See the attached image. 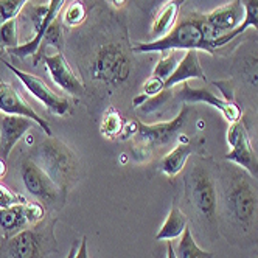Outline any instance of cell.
<instances>
[{
  "instance_id": "cell-24",
  "label": "cell",
  "mask_w": 258,
  "mask_h": 258,
  "mask_svg": "<svg viewBox=\"0 0 258 258\" xmlns=\"http://www.w3.org/2000/svg\"><path fill=\"white\" fill-rule=\"evenodd\" d=\"M179 58H177V53L176 51H165L162 53V56L159 58V61L156 62L151 77L160 80L162 83H167V80L173 75L174 69L179 64Z\"/></svg>"
},
{
  "instance_id": "cell-2",
  "label": "cell",
  "mask_w": 258,
  "mask_h": 258,
  "mask_svg": "<svg viewBox=\"0 0 258 258\" xmlns=\"http://www.w3.org/2000/svg\"><path fill=\"white\" fill-rule=\"evenodd\" d=\"M216 39L212 28L206 24L204 17H195L179 22L170 33L159 39L139 42L133 47L134 53H165L179 50H202L213 54V41Z\"/></svg>"
},
{
  "instance_id": "cell-36",
  "label": "cell",
  "mask_w": 258,
  "mask_h": 258,
  "mask_svg": "<svg viewBox=\"0 0 258 258\" xmlns=\"http://www.w3.org/2000/svg\"><path fill=\"white\" fill-rule=\"evenodd\" d=\"M110 2H112V5H115V7H123L126 4V0H110Z\"/></svg>"
},
{
  "instance_id": "cell-34",
  "label": "cell",
  "mask_w": 258,
  "mask_h": 258,
  "mask_svg": "<svg viewBox=\"0 0 258 258\" xmlns=\"http://www.w3.org/2000/svg\"><path fill=\"white\" fill-rule=\"evenodd\" d=\"M5 174H7V160L0 159V179L5 177Z\"/></svg>"
},
{
  "instance_id": "cell-13",
  "label": "cell",
  "mask_w": 258,
  "mask_h": 258,
  "mask_svg": "<svg viewBox=\"0 0 258 258\" xmlns=\"http://www.w3.org/2000/svg\"><path fill=\"white\" fill-rule=\"evenodd\" d=\"M45 69L48 72V75L51 81L56 84L62 92L72 95V97H83L86 87L81 78L75 73L69 64V61L64 58V54L61 51H56L53 54H45L42 58Z\"/></svg>"
},
{
  "instance_id": "cell-8",
  "label": "cell",
  "mask_w": 258,
  "mask_h": 258,
  "mask_svg": "<svg viewBox=\"0 0 258 258\" xmlns=\"http://www.w3.org/2000/svg\"><path fill=\"white\" fill-rule=\"evenodd\" d=\"M4 62L17 77V80L22 83V86L27 89L28 94L38 100L50 114L56 115V117H66V115L70 114L72 103L69 101V98H66L64 95L56 94V92H54L42 78L33 75V73H28V72L17 69V67H14L13 64H10L7 61H4Z\"/></svg>"
},
{
  "instance_id": "cell-22",
  "label": "cell",
  "mask_w": 258,
  "mask_h": 258,
  "mask_svg": "<svg viewBox=\"0 0 258 258\" xmlns=\"http://www.w3.org/2000/svg\"><path fill=\"white\" fill-rule=\"evenodd\" d=\"M124 124H126V121L121 117V114L114 106H109L104 110L101 123H100V134L107 140H117V139L120 140Z\"/></svg>"
},
{
  "instance_id": "cell-6",
  "label": "cell",
  "mask_w": 258,
  "mask_h": 258,
  "mask_svg": "<svg viewBox=\"0 0 258 258\" xmlns=\"http://www.w3.org/2000/svg\"><path fill=\"white\" fill-rule=\"evenodd\" d=\"M185 196L193 209L207 221H215L218 193L212 174L204 167H195L185 176Z\"/></svg>"
},
{
  "instance_id": "cell-9",
  "label": "cell",
  "mask_w": 258,
  "mask_h": 258,
  "mask_svg": "<svg viewBox=\"0 0 258 258\" xmlns=\"http://www.w3.org/2000/svg\"><path fill=\"white\" fill-rule=\"evenodd\" d=\"M226 139L229 145V153L226 154V160L235 163L236 167L244 170L247 174L258 179V157L255 154L249 131L243 118L235 123H230Z\"/></svg>"
},
{
  "instance_id": "cell-28",
  "label": "cell",
  "mask_w": 258,
  "mask_h": 258,
  "mask_svg": "<svg viewBox=\"0 0 258 258\" xmlns=\"http://www.w3.org/2000/svg\"><path fill=\"white\" fill-rule=\"evenodd\" d=\"M30 0H0V19L10 21L17 17Z\"/></svg>"
},
{
  "instance_id": "cell-19",
  "label": "cell",
  "mask_w": 258,
  "mask_h": 258,
  "mask_svg": "<svg viewBox=\"0 0 258 258\" xmlns=\"http://www.w3.org/2000/svg\"><path fill=\"white\" fill-rule=\"evenodd\" d=\"M191 153H193L191 142L187 137H183V142L177 143L167 156L162 157L159 165L160 171L167 177H176L187 165V160L190 159Z\"/></svg>"
},
{
  "instance_id": "cell-16",
  "label": "cell",
  "mask_w": 258,
  "mask_h": 258,
  "mask_svg": "<svg viewBox=\"0 0 258 258\" xmlns=\"http://www.w3.org/2000/svg\"><path fill=\"white\" fill-rule=\"evenodd\" d=\"M202 17H204L206 24L212 28L216 38H219V36L233 31L241 24V19L244 17V8L241 0H232L230 4L219 7Z\"/></svg>"
},
{
  "instance_id": "cell-21",
  "label": "cell",
  "mask_w": 258,
  "mask_h": 258,
  "mask_svg": "<svg viewBox=\"0 0 258 258\" xmlns=\"http://www.w3.org/2000/svg\"><path fill=\"white\" fill-rule=\"evenodd\" d=\"M188 227V219L177 206H173L170 209V213L167 219L163 221L162 227L156 233V241H173L179 238L183 230Z\"/></svg>"
},
{
  "instance_id": "cell-4",
  "label": "cell",
  "mask_w": 258,
  "mask_h": 258,
  "mask_svg": "<svg viewBox=\"0 0 258 258\" xmlns=\"http://www.w3.org/2000/svg\"><path fill=\"white\" fill-rule=\"evenodd\" d=\"M133 61L126 48L120 44L109 42L101 45L90 64V73L98 83L106 86H121L131 75Z\"/></svg>"
},
{
  "instance_id": "cell-32",
  "label": "cell",
  "mask_w": 258,
  "mask_h": 258,
  "mask_svg": "<svg viewBox=\"0 0 258 258\" xmlns=\"http://www.w3.org/2000/svg\"><path fill=\"white\" fill-rule=\"evenodd\" d=\"M73 258H89V252H87V238L84 236L81 239V243L75 252V255H73Z\"/></svg>"
},
{
  "instance_id": "cell-5",
  "label": "cell",
  "mask_w": 258,
  "mask_h": 258,
  "mask_svg": "<svg viewBox=\"0 0 258 258\" xmlns=\"http://www.w3.org/2000/svg\"><path fill=\"white\" fill-rule=\"evenodd\" d=\"M258 198L249 179L235 174L226 190V209L230 218L243 229H249L255 219Z\"/></svg>"
},
{
  "instance_id": "cell-7",
  "label": "cell",
  "mask_w": 258,
  "mask_h": 258,
  "mask_svg": "<svg viewBox=\"0 0 258 258\" xmlns=\"http://www.w3.org/2000/svg\"><path fill=\"white\" fill-rule=\"evenodd\" d=\"M190 112H191L190 104H183L180 112L170 121H160L153 124L139 121V131L134 137L136 148H139L143 154H148L153 146H162L173 142L177 136H180V131L183 124H185Z\"/></svg>"
},
{
  "instance_id": "cell-29",
  "label": "cell",
  "mask_w": 258,
  "mask_h": 258,
  "mask_svg": "<svg viewBox=\"0 0 258 258\" xmlns=\"http://www.w3.org/2000/svg\"><path fill=\"white\" fill-rule=\"evenodd\" d=\"M42 42L61 50L62 42H64V31H62V25H61L59 19H56L48 27V30L45 31L44 38H42Z\"/></svg>"
},
{
  "instance_id": "cell-35",
  "label": "cell",
  "mask_w": 258,
  "mask_h": 258,
  "mask_svg": "<svg viewBox=\"0 0 258 258\" xmlns=\"http://www.w3.org/2000/svg\"><path fill=\"white\" fill-rule=\"evenodd\" d=\"M78 246H80V241H75V243H73L66 258H73V255H75V252H77V249H78Z\"/></svg>"
},
{
  "instance_id": "cell-33",
  "label": "cell",
  "mask_w": 258,
  "mask_h": 258,
  "mask_svg": "<svg viewBox=\"0 0 258 258\" xmlns=\"http://www.w3.org/2000/svg\"><path fill=\"white\" fill-rule=\"evenodd\" d=\"M167 258H177V255H176V249L173 247L171 241H167Z\"/></svg>"
},
{
  "instance_id": "cell-14",
  "label": "cell",
  "mask_w": 258,
  "mask_h": 258,
  "mask_svg": "<svg viewBox=\"0 0 258 258\" xmlns=\"http://www.w3.org/2000/svg\"><path fill=\"white\" fill-rule=\"evenodd\" d=\"M0 112L4 115L27 117L38 124L47 137H51V127L45 118H42L36 110L24 100V97L16 90V87L7 81H0Z\"/></svg>"
},
{
  "instance_id": "cell-20",
  "label": "cell",
  "mask_w": 258,
  "mask_h": 258,
  "mask_svg": "<svg viewBox=\"0 0 258 258\" xmlns=\"http://www.w3.org/2000/svg\"><path fill=\"white\" fill-rule=\"evenodd\" d=\"M243 8H244V17L243 22L239 24L233 31L219 36L213 41V50L216 51L221 47H226L229 42H232L239 34H243L247 28H255L258 31V0H241Z\"/></svg>"
},
{
  "instance_id": "cell-15",
  "label": "cell",
  "mask_w": 258,
  "mask_h": 258,
  "mask_svg": "<svg viewBox=\"0 0 258 258\" xmlns=\"http://www.w3.org/2000/svg\"><path fill=\"white\" fill-rule=\"evenodd\" d=\"M36 123L27 117L2 115L0 117V159L8 162V157L19 140L33 129Z\"/></svg>"
},
{
  "instance_id": "cell-23",
  "label": "cell",
  "mask_w": 258,
  "mask_h": 258,
  "mask_svg": "<svg viewBox=\"0 0 258 258\" xmlns=\"http://www.w3.org/2000/svg\"><path fill=\"white\" fill-rule=\"evenodd\" d=\"M176 255H177V258H213L212 252L204 250L196 244L190 227H187L185 230H183V233L179 236V244L176 249Z\"/></svg>"
},
{
  "instance_id": "cell-18",
  "label": "cell",
  "mask_w": 258,
  "mask_h": 258,
  "mask_svg": "<svg viewBox=\"0 0 258 258\" xmlns=\"http://www.w3.org/2000/svg\"><path fill=\"white\" fill-rule=\"evenodd\" d=\"M183 4H185V0H167V2L159 8L150 28V34L154 39L162 38V36L170 33L176 27L177 16Z\"/></svg>"
},
{
  "instance_id": "cell-1",
  "label": "cell",
  "mask_w": 258,
  "mask_h": 258,
  "mask_svg": "<svg viewBox=\"0 0 258 258\" xmlns=\"http://www.w3.org/2000/svg\"><path fill=\"white\" fill-rule=\"evenodd\" d=\"M28 157L39 165L67 198L81 173V162L75 151L62 140L51 136L36 146Z\"/></svg>"
},
{
  "instance_id": "cell-3",
  "label": "cell",
  "mask_w": 258,
  "mask_h": 258,
  "mask_svg": "<svg viewBox=\"0 0 258 258\" xmlns=\"http://www.w3.org/2000/svg\"><path fill=\"white\" fill-rule=\"evenodd\" d=\"M56 219H42L10 238H4L0 243V258H47L56 252L54 238Z\"/></svg>"
},
{
  "instance_id": "cell-10",
  "label": "cell",
  "mask_w": 258,
  "mask_h": 258,
  "mask_svg": "<svg viewBox=\"0 0 258 258\" xmlns=\"http://www.w3.org/2000/svg\"><path fill=\"white\" fill-rule=\"evenodd\" d=\"M21 179L30 195L47 202V204H54V202L64 204L66 202V196L62 195L59 187L30 157H27L21 163Z\"/></svg>"
},
{
  "instance_id": "cell-12",
  "label": "cell",
  "mask_w": 258,
  "mask_h": 258,
  "mask_svg": "<svg viewBox=\"0 0 258 258\" xmlns=\"http://www.w3.org/2000/svg\"><path fill=\"white\" fill-rule=\"evenodd\" d=\"M176 98L185 104L204 103L215 107L229 123H235L243 118V110L233 100H227L224 97L215 95L212 90L206 87H193L190 83H183L179 86Z\"/></svg>"
},
{
  "instance_id": "cell-11",
  "label": "cell",
  "mask_w": 258,
  "mask_h": 258,
  "mask_svg": "<svg viewBox=\"0 0 258 258\" xmlns=\"http://www.w3.org/2000/svg\"><path fill=\"white\" fill-rule=\"evenodd\" d=\"M45 219V209L39 202H24L0 209V233L10 238Z\"/></svg>"
},
{
  "instance_id": "cell-17",
  "label": "cell",
  "mask_w": 258,
  "mask_h": 258,
  "mask_svg": "<svg viewBox=\"0 0 258 258\" xmlns=\"http://www.w3.org/2000/svg\"><path fill=\"white\" fill-rule=\"evenodd\" d=\"M190 80H204L207 81V75L201 66L198 50H188L179 61L177 67L174 69L173 75L165 83V89L171 90L183 83H188Z\"/></svg>"
},
{
  "instance_id": "cell-25",
  "label": "cell",
  "mask_w": 258,
  "mask_h": 258,
  "mask_svg": "<svg viewBox=\"0 0 258 258\" xmlns=\"http://www.w3.org/2000/svg\"><path fill=\"white\" fill-rule=\"evenodd\" d=\"M239 72H241L243 80L249 86L258 89V45L246 53V56L241 61Z\"/></svg>"
},
{
  "instance_id": "cell-27",
  "label": "cell",
  "mask_w": 258,
  "mask_h": 258,
  "mask_svg": "<svg viewBox=\"0 0 258 258\" xmlns=\"http://www.w3.org/2000/svg\"><path fill=\"white\" fill-rule=\"evenodd\" d=\"M0 45L5 50L14 48L19 44V34H17V17L0 24Z\"/></svg>"
},
{
  "instance_id": "cell-37",
  "label": "cell",
  "mask_w": 258,
  "mask_h": 258,
  "mask_svg": "<svg viewBox=\"0 0 258 258\" xmlns=\"http://www.w3.org/2000/svg\"><path fill=\"white\" fill-rule=\"evenodd\" d=\"M255 258H258V256H255Z\"/></svg>"
},
{
  "instance_id": "cell-31",
  "label": "cell",
  "mask_w": 258,
  "mask_h": 258,
  "mask_svg": "<svg viewBox=\"0 0 258 258\" xmlns=\"http://www.w3.org/2000/svg\"><path fill=\"white\" fill-rule=\"evenodd\" d=\"M139 131V121H126L124 129H123V134L120 137V140H129V139H134L136 134Z\"/></svg>"
},
{
  "instance_id": "cell-26",
  "label": "cell",
  "mask_w": 258,
  "mask_h": 258,
  "mask_svg": "<svg viewBox=\"0 0 258 258\" xmlns=\"http://www.w3.org/2000/svg\"><path fill=\"white\" fill-rule=\"evenodd\" d=\"M62 24L67 27H78L81 25L86 17H87V10L81 0H73L72 4H69L62 13Z\"/></svg>"
},
{
  "instance_id": "cell-30",
  "label": "cell",
  "mask_w": 258,
  "mask_h": 258,
  "mask_svg": "<svg viewBox=\"0 0 258 258\" xmlns=\"http://www.w3.org/2000/svg\"><path fill=\"white\" fill-rule=\"evenodd\" d=\"M27 202V198L13 191L11 188L5 187L4 183H0V209H5V207H11L16 204H24Z\"/></svg>"
}]
</instances>
